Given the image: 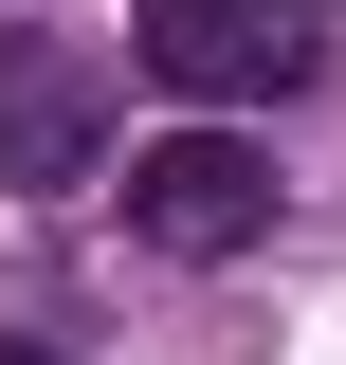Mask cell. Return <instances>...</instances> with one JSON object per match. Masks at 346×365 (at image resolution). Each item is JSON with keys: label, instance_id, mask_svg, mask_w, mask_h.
<instances>
[{"label": "cell", "instance_id": "obj_4", "mask_svg": "<svg viewBox=\"0 0 346 365\" xmlns=\"http://www.w3.org/2000/svg\"><path fill=\"white\" fill-rule=\"evenodd\" d=\"M0 365H55V347H37V329H0Z\"/></svg>", "mask_w": 346, "mask_h": 365}, {"label": "cell", "instance_id": "obj_1", "mask_svg": "<svg viewBox=\"0 0 346 365\" xmlns=\"http://www.w3.org/2000/svg\"><path fill=\"white\" fill-rule=\"evenodd\" d=\"M110 165V55L0 19V201H73Z\"/></svg>", "mask_w": 346, "mask_h": 365}, {"label": "cell", "instance_id": "obj_3", "mask_svg": "<svg viewBox=\"0 0 346 365\" xmlns=\"http://www.w3.org/2000/svg\"><path fill=\"white\" fill-rule=\"evenodd\" d=\"M128 237L146 256H256L273 237V146H237V128L128 146Z\"/></svg>", "mask_w": 346, "mask_h": 365}, {"label": "cell", "instance_id": "obj_2", "mask_svg": "<svg viewBox=\"0 0 346 365\" xmlns=\"http://www.w3.org/2000/svg\"><path fill=\"white\" fill-rule=\"evenodd\" d=\"M128 55L164 91H201V110H256V91H292L328 55V19L310 0H128Z\"/></svg>", "mask_w": 346, "mask_h": 365}]
</instances>
